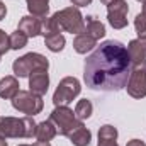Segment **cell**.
<instances>
[{
    "label": "cell",
    "instance_id": "1",
    "mask_svg": "<svg viewBox=\"0 0 146 146\" xmlns=\"http://www.w3.org/2000/svg\"><path fill=\"white\" fill-rule=\"evenodd\" d=\"M131 66L127 48L114 39L106 41L85 60L83 80L92 90L115 92L126 87Z\"/></svg>",
    "mask_w": 146,
    "mask_h": 146
},
{
    "label": "cell",
    "instance_id": "2",
    "mask_svg": "<svg viewBox=\"0 0 146 146\" xmlns=\"http://www.w3.org/2000/svg\"><path fill=\"white\" fill-rule=\"evenodd\" d=\"M37 124L33 115L26 117H0V136L2 138H33L36 136Z\"/></svg>",
    "mask_w": 146,
    "mask_h": 146
},
{
    "label": "cell",
    "instance_id": "3",
    "mask_svg": "<svg viewBox=\"0 0 146 146\" xmlns=\"http://www.w3.org/2000/svg\"><path fill=\"white\" fill-rule=\"evenodd\" d=\"M54 22L60 26L61 31H66L70 34H80L85 33V19L80 14L78 7H66L63 10H58L53 15Z\"/></svg>",
    "mask_w": 146,
    "mask_h": 146
},
{
    "label": "cell",
    "instance_id": "4",
    "mask_svg": "<svg viewBox=\"0 0 146 146\" xmlns=\"http://www.w3.org/2000/svg\"><path fill=\"white\" fill-rule=\"evenodd\" d=\"M15 76L22 78V76H29L31 73L39 72V70H48L49 68V61L46 56L39 54V53H27L21 58H17L12 65Z\"/></svg>",
    "mask_w": 146,
    "mask_h": 146
},
{
    "label": "cell",
    "instance_id": "5",
    "mask_svg": "<svg viewBox=\"0 0 146 146\" xmlns=\"http://www.w3.org/2000/svg\"><path fill=\"white\" fill-rule=\"evenodd\" d=\"M12 107L26 115H36L42 110L44 102L41 95L31 90H19V94L12 99Z\"/></svg>",
    "mask_w": 146,
    "mask_h": 146
},
{
    "label": "cell",
    "instance_id": "6",
    "mask_svg": "<svg viewBox=\"0 0 146 146\" xmlns=\"http://www.w3.org/2000/svg\"><path fill=\"white\" fill-rule=\"evenodd\" d=\"M126 88L133 99H145L146 97V61L133 63Z\"/></svg>",
    "mask_w": 146,
    "mask_h": 146
},
{
    "label": "cell",
    "instance_id": "7",
    "mask_svg": "<svg viewBox=\"0 0 146 146\" xmlns=\"http://www.w3.org/2000/svg\"><path fill=\"white\" fill-rule=\"evenodd\" d=\"M80 92H82L80 82H78L75 76H65V78L58 83V88L54 90L53 104H54L56 107H58V106H68L70 102H73L75 97H78Z\"/></svg>",
    "mask_w": 146,
    "mask_h": 146
},
{
    "label": "cell",
    "instance_id": "8",
    "mask_svg": "<svg viewBox=\"0 0 146 146\" xmlns=\"http://www.w3.org/2000/svg\"><path fill=\"white\" fill-rule=\"evenodd\" d=\"M49 119L54 122V126H56V129H58V133L61 136H68L73 129L82 122L80 119H76L75 112L70 107H66V106H58L51 112Z\"/></svg>",
    "mask_w": 146,
    "mask_h": 146
},
{
    "label": "cell",
    "instance_id": "9",
    "mask_svg": "<svg viewBox=\"0 0 146 146\" xmlns=\"http://www.w3.org/2000/svg\"><path fill=\"white\" fill-rule=\"evenodd\" d=\"M127 2L126 0H114L107 5V19L114 29H124L127 26Z\"/></svg>",
    "mask_w": 146,
    "mask_h": 146
},
{
    "label": "cell",
    "instance_id": "10",
    "mask_svg": "<svg viewBox=\"0 0 146 146\" xmlns=\"http://www.w3.org/2000/svg\"><path fill=\"white\" fill-rule=\"evenodd\" d=\"M48 87H49V75L48 70H39L29 75V90L34 92L37 95H44L48 92Z\"/></svg>",
    "mask_w": 146,
    "mask_h": 146
},
{
    "label": "cell",
    "instance_id": "11",
    "mask_svg": "<svg viewBox=\"0 0 146 146\" xmlns=\"http://www.w3.org/2000/svg\"><path fill=\"white\" fill-rule=\"evenodd\" d=\"M19 31H22L27 37L41 36V19L36 15H26L19 22Z\"/></svg>",
    "mask_w": 146,
    "mask_h": 146
},
{
    "label": "cell",
    "instance_id": "12",
    "mask_svg": "<svg viewBox=\"0 0 146 146\" xmlns=\"http://www.w3.org/2000/svg\"><path fill=\"white\" fill-rule=\"evenodd\" d=\"M19 87L21 85H19V80L15 76H12V75L3 76L0 80V97L2 99H7V100H12L19 94V90H21Z\"/></svg>",
    "mask_w": 146,
    "mask_h": 146
},
{
    "label": "cell",
    "instance_id": "13",
    "mask_svg": "<svg viewBox=\"0 0 146 146\" xmlns=\"http://www.w3.org/2000/svg\"><path fill=\"white\" fill-rule=\"evenodd\" d=\"M127 53L133 63H139V61H146V36L133 39L127 46Z\"/></svg>",
    "mask_w": 146,
    "mask_h": 146
},
{
    "label": "cell",
    "instance_id": "14",
    "mask_svg": "<svg viewBox=\"0 0 146 146\" xmlns=\"http://www.w3.org/2000/svg\"><path fill=\"white\" fill-rule=\"evenodd\" d=\"M56 134H58V129H56L54 122L51 119H48V121H42V122L37 124L36 136L34 138H36L37 141H41V143H49Z\"/></svg>",
    "mask_w": 146,
    "mask_h": 146
},
{
    "label": "cell",
    "instance_id": "15",
    "mask_svg": "<svg viewBox=\"0 0 146 146\" xmlns=\"http://www.w3.org/2000/svg\"><path fill=\"white\" fill-rule=\"evenodd\" d=\"M95 46H97V39L92 37L88 33H80L73 39V49L80 54H85V53L92 51Z\"/></svg>",
    "mask_w": 146,
    "mask_h": 146
},
{
    "label": "cell",
    "instance_id": "16",
    "mask_svg": "<svg viewBox=\"0 0 146 146\" xmlns=\"http://www.w3.org/2000/svg\"><path fill=\"white\" fill-rule=\"evenodd\" d=\"M70 141H72L75 146H88L90 141H92V133L83 126V122H80L72 133L68 134Z\"/></svg>",
    "mask_w": 146,
    "mask_h": 146
},
{
    "label": "cell",
    "instance_id": "17",
    "mask_svg": "<svg viewBox=\"0 0 146 146\" xmlns=\"http://www.w3.org/2000/svg\"><path fill=\"white\" fill-rule=\"evenodd\" d=\"M85 33H88L90 36L95 37V39H100V37L106 36V27H104V24L99 19L87 17V21H85Z\"/></svg>",
    "mask_w": 146,
    "mask_h": 146
},
{
    "label": "cell",
    "instance_id": "18",
    "mask_svg": "<svg viewBox=\"0 0 146 146\" xmlns=\"http://www.w3.org/2000/svg\"><path fill=\"white\" fill-rule=\"evenodd\" d=\"M27 2V9L31 12V15L36 17H46L49 12V0H26Z\"/></svg>",
    "mask_w": 146,
    "mask_h": 146
},
{
    "label": "cell",
    "instance_id": "19",
    "mask_svg": "<svg viewBox=\"0 0 146 146\" xmlns=\"http://www.w3.org/2000/svg\"><path fill=\"white\" fill-rule=\"evenodd\" d=\"M60 33H61V29L54 22L53 17H42L41 19V36L42 37L53 36V34H60Z\"/></svg>",
    "mask_w": 146,
    "mask_h": 146
},
{
    "label": "cell",
    "instance_id": "20",
    "mask_svg": "<svg viewBox=\"0 0 146 146\" xmlns=\"http://www.w3.org/2000/svg\"><path fill=\"white\" fill-rule=\"evenodd\" d=\"M44 44H46V48H48L49 51L60 53V51L65 48L66 41H65V36H63V34H53V36L44 37Z\"/></svg>",
    "mask_w": 146,
    "mask_h": 146
},
{
    "label": "cell",
    "instance_id": "21",
    "mask_svg": "<svg viewBox=\"0 0 146 146\" xmlns=\"http://www.w3.org/2000/svg\"><path fill=\"white\" fill-rule=\"evenodd\" d=\"M92 110H94L92 102L88 99H82V100H78V104L75 107V115H76V119L85 121V119H88L92 115Z\"/></svg>",
    "mask_w": 146,
    "mask_h": 146
},
{
    "label": "cell",
    "instance_id": "22",
    "mask_svg": "<svg viewBox=\"0 0 146 146\" xmlns=\"http://www.w3.org/2000/svg\"><path fill=\"white\" fill-rule=\"evenodd\" d=\"M9 39H10V49H22L26 44H27V39L29 37L26 36L22 31H15V33H12L10 36H9Z\"/></svg>",
    "mask_w": 146,
    "mask_h": 146
},
{
    "label": "cell",
    "instance_id": "23",
    "mask_svg": "<svg viewBox=\"0 0 146 146\" xmlns=\"http://www.w3.org/2000/svg\"><path fill=\"white\" fill-rule=\"evenodd\" d=\"M117 139V129L110 124H106L99 129V141H115Z\"/></svg>",
    "mask_w": 146,
    "mask_h": 146
},
{
    "label": "cell",
    "instance_id": "24",
    "mask_svg": "<svg viewBox=\"0 0 146 146\" xmlns=\"http://www.w3.org/2000/svg\"><path fill=\"white\" fill-rule=\"evenodd\" d=\"M134 27H136V33L139 37L146 36V17L143 14H138L136 19H134Z\"/></svg>",
    "mask_w": 146,
    "mask_h": 146
},
{
    "label": "cell",
    "instance_id": "25",
    "mask_svg": "<svg viewBox=\"0 0 146 146\" xmlns=\"http://www.w3.org/2000/svg\"><path fill=\"white\" fill-rule=\"evenodd\" d=\"M9 49H10V39H9V36L0 29V56L5 54Z\"/></svg>",
    "mask_w": 146,
    "mask_h": 146
},
{
    "label": "cell",
    "instance_id": "26",
    "mask_svg": "<svg viewBox=\"0 0 146 146\" xmlns=\"http://www.w3.org/2000/svg\"><path fill=\"white\" fill-rule=\"evenodd\" d=\"M75 7H87V5H90L92 3V0H70Z\"/></svg>",
    "mask_w": 146,
    "mask_h": 146
},
{
    "label": "cell",
    "instance_id": "27",
    "mask_svg": "<svg viewBox=\"0 0 146 146\" xmlns=\"http://www.w3.org/2000/svg\"><path fill=\"white\" fill-rule=\"evenodd\" d=\"M5 15H7V7H5V3L0 0V21L5 19Z\"/></svg>",
    "mask_w": 146,
    "mask_h": 146
},
{
    "label": "cell",
    "instance_id": "28",
    "mask_svg": "<svg viewBox=\"0 0 146 146\" xmlns=\"http://www.w3.org/2000/svg\"><path fill=\"white\" fill-rule=\"evenodd\" d=\"M126 146H146V143L145 141H141V139H131Z\"/></svg>",
    "mask_w": 146,
    "mask_h": 146
},
{
    "label": "cell",
    "instance_id": "29",
    "mask_svg": "<svg viewBox=\"0 0 146 146\" xmlns=\"http://www.w3.org/2000/svg\"><path fill=\"white\" fill-rule=\"evenodd\" d=\"M97 146H119L115 141H99Z\"/></svg>",
    "mask_w": 146,
    "mask_h": 146
},
{
    "label": "cell",
    "instance_id": "30",
    "mask_svg": "<svg viewBox=\"0 0 146 146\" xmlns=\"http://www.w3.org/2000/svg\"><path fill=\"white\" fill-rule=\"evenodd\" d=\"M33 146H51L49 143H41V141H37V143H34Z\"/></svg>",
    "mask_w": 146,
    "mask_h": 146
},
{
    "label": "cell",
    "instance_id": "31",
    "mask_svg": "<svg viewBox=\"0 0 146 146\" xmlns=\"http://www.w3.org/2000/svg\"><path fill=\"white\" fill-rule=\"evenodd\" d=\"M0 146H9L7 141H5V138H2V136H0Z\"/></svg>",
    "mask_w": 146,
    "mask_h": 146
},
{
    "label": "cell",
    "instance_id": "32",
    "mask_svg": "<svg viewBox=\"0 0 146 146\" xmlns=\"http://www.w3.org/2000/svg\"><path fill=\"white\" fill-rule=\"evenodd\" d=\"M100 2H102L104 5H109V3H112V2H114V0H100Z\"/></svg>",
    "mask_w": 146,
    "mask_h": 146
},
{
    "label": "cell",
    "instance_id": "33",
    "mask_svg": "<svg viewBox=\"0 0 146 146\" xmlns=\"http://www.w3.org/2000/svg\"><path fill=\"white\" fill-rule=\"evenodd\" d=\"M143 15H145V17H146V2H145V3H143Z\"/></svg>",
    "mask_w": 146,
    "mask_h": 146
},
{
    "label": "cell",
    "instance_id": "34",
    "mask_svg": "<svg viewBox=\"0 0 146 146\" xmlns=\"http://www.w3.org/2000/svg\"><path fill=\"white\" fill-rule=\"evenodd\" d=\"M19 146H31V145H19Z\"/></svg>",
    "mask_w": 146,
    "mask_h": 146
},
{
    "label": "cell",
    "instance_id": "35",
    "mask_svg": "<svg viewBox=\"0 0 146 146\" xmlns=\"http://www.w3.org/2000/svg\"><path fill=\"white\" fill-rule=\"evenodd\" d=\"M138 2H143V3H145V2H146V0H138Z\"/></svg>",
    "mask_w": 146,
    "mask_h": 146
}]
</instances>
